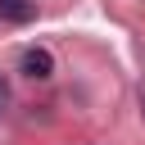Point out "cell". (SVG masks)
Returning a JSON list of instances; mask_svg holds the SVG:
<instances>
[{"label":"cell","instance_id":"1","mask_svg":"<svg viewBox=\"0 0 145 145\" xmlns=\"http://www.w3.org/2000/svg\"><path fill=\"white\" fill-rule=\"evenodd\" d=\"M23 72L27 77H50L54 72V59H50V50H41V45H32V50H23Z\"/></svg>","mask_w":145,"mask_h":145},{"label":"cell","instance_id":"2","mask_svg":"<svg viewBox=\"0 0 145 145\" xmlns=\"http://www.w3.org/2000/svg\"><path fill=\"white\" fill-rule=\"evenodd\" d=\"M36 0H0V23H32Z\"/></svg>","mask_w":145,"mask_h":145},{"label":"cell","instance_id":"3","mask_svg":"<svg viewBox=\"0 0 145 145\" xmlns=\"http://www.w3.org/2000/svg\"><path fill=\"white\" fill-rule=\"evenodd\" d=\"M5 100H9V86H5V77H0V109H5Z\"/></svg>","mask_w":145,"mask_h":145},{"label":"cell","instance_id":"4","mask_svg":"<svg viewBox=\"0 0 145 145\" xmlns=\"http://www.w3.org/2000/svg\"><path fill=\"white\" fill-rule=\"evenodd\" d=\"M140 113H145V86H140Z\"/></svg>","mask_w":145,"mask_h":145}]
</instances>
